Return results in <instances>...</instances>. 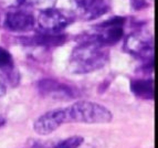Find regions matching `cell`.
<instances>
[{
  "label": "cell",
  "instance_id": "cell-1",
  "mask_svg": "<svg viewBox=\"0 0 158 148\" xmlns=\"http://www.w3.org/2000/svg\"><path fill=\"white\" fill-rule=\"evenodd\" d=\"M107 47L86 37L72 51L69 69L72 73L84 74L98 70L108 61Z\"/></svg>",
  "mask_w": 158,
  "mask_h": 148
},
{
  "label": "cell",
  "instance_id": "cell-2",
  "mask_svg": "<svg viewBox=\"0 0 158 148\" xmlns=\"http://www.w3.org/2000/svg\"><path fill=\"white\" fill-rule=\"evenodd\" d=\"M66 123H84V124H106L113 118V115L105 106L101 104L80 101L66 107Z\"/></svg>",
  "mask_w": 158,
  "mask_h": 148
},
{
  "label": "cell",
  "instance_id": "cell-3",
  "mask_svg": "<svg viewBox=\"0 0 158 148\" xmlns=\"http://www.w3.org/2000/svg\"><path fill=\"white\" fill-rule=\"evenodd\" d=\"M125 50L144 63L153 65L154 40L148 32L137 31L129 35L125 41Z\"/></svg>",
  "mask_w": 158,
  "mask_h": 148
},
{
  "label": "cell",
  "instance_id": "cell-4",
  "mask_svg": "<svg viewBox=\"0 0 158 148\" xmlns=\"http://www.w3.org/2000/svg\"><path fill=\"white\" fill-rule=\"evenodd\" d=\"M124 23V17H112L98 26H95L94 31L87 37L105 47L113 45L123 38Z\"/></svg>",
  "mask_w": 158,
  "mask_h": 148
},
{
  "label": "cell",
  "instance_id": "cell-5",
  "mask_svg": "<svg viewBox=\"0 0 158 148\" xmlns=\"http://www.w3.org/2000/svg\"><path fill=\"white\" fill-rule=\"evenodd\" d=\"M71 17L68 16L64 11L54 7L40 10L38 16V24L40 27V31L43 32L59 33L71 23Z\"/></svg>",
  "mask_w": 158,
  "mask_h": 148
},
{
  "label": "cell",
  "instance_id": "cell-6",
  "mask_svg": "<svg viewBox=\"0 0 158 148\" xmlns=\"http://www.w3.org/2000/svg\"><path fill=\"white\" fill-rule=\"evenodd\" d=\"M75 14L84 20H93L104 16L110 9L106 0H70Z\"/></svg>",
  "mask_w": 158,
  "mask_h": 148
},
{
  "label": "cell",
  "instance_id": "cell-7",
  "mask_svg": "<svg viewBox=\"0 0 158 148\" xmlns=\"http://www.w3.org/2000/svg\"><path fill=\"white\" fill-rule=\"evenodd\" d=\"M65 123V109H52L35 119L33 124V130L38 135H50L53 132H56L61 125Z\"/></svg>",
  "mask_w": 158,
  "mask_h": 148
},
{
  "label": "cell",
  "instance_id": "cell-8",
  "mask_svg": "<svg viewBox=\"0 0 158 148\" xmlns=\"http://www.w3.org/2000/svg\"><path fill=\"white\" fill-rule=\"evenodd\" d=\"M35 19L31 13L21 8L10 9L5 18L6 29L13 32H27L33 29Z\"/></svg>",
  "mask_w": 158,
  "mask_h": 148
},
{
  "label": "cell",
  "instance_id": "cell-9",
  "mask_svg": "<svg viewBox=\"0 0 158 148\" xmlns=\"http://www.w3.org/2000/svg\"><path fill=\"white\" fill-rule=\"evenodd\" d=\"M38 90L41 95L54 100H70L74 97V93L70 87L53 80L40 81L38 83Z\"/></svg>",
  "mask_w": 158,
  "mask_h": 148
},
{
  "label": "cell",
  "instance_id": "cell-10",
  "mask_svg": "<svg viewBox=\"0 0 158 148\" xmlns=\"http://www.w3.org/2000/svg\"><path fill=\"white\" fill-rule=\"evenodd\" d=\"M65 40H66V35H61L60 32L59 33H51V32L40 31L30 41L38 45L54 47V45H61Z\"/></svg>",
  "mask_w": 158,
  "mask_h": 148
},
{
  "label": "cell",
  "instance_id": "cell-11",
  "mask_svg": "<svg viewBox=\"0 0 158 148\" xmlns=\"http://www.w3.org/2000/svg\"><path fill=\"white\" fill-rule=\"evenodd\" d=\"M132 92L137 97L143 100L154 98V83L152 80H136L131 84Z\"/></svg>",
  "mask_w": 158,
  "mask_h": 148
},
{
  "label": "cell",
  "instance_id": "cell-12",
  "mask_svg": "<svg viewBox=\"0 0 158 148\" xmlns=\"http://www.w3.org/2000/svg\"><path fill=\"white\" fill-rule=\"evenodd\" d=\"M13 68V60L11 54L6 49L0 47V70L6 72L11 71Z\"/></svg>",
  "mask_w": 158,
  "mask_h": 148
},
{
  "label": "cell",
  "instance_id": "cell-13",
  "mask_svg": "<svg viewBox=\"0 0 158 148\" xmlns=\"http://www.w3.org/2000/svg\"><path fill=\"white\" fill-rule=\"evenodd\" d=\"M84 142V138L81 136H72L58 143L54 148H79Z\"/></svg>",
  "mask_w": 158,
  "mask_h": 148
},
{
  "label": "cell",
  "instance_id": "cell-14",
  "mask_svg": "<svg viewBox=\"0 0 158 148\" xmlns=\"http://www.w3.org/2000/svg\"><path fill=\"white\" fill-rule=\"evenodd\" d=\"M56 3V0H26V5H29L33 8L39 9V11L54 7Z\"/></svg>",
  "mask_w": 158,
  "mask_h": 148
},
{
  "label": "cell",
  "instance_id": "cell-15",
  "mask_svg": "<svg viewBox=\"0 0 158 148\" xmlns=\"http://www.w3.org/2000/svg\"><path fill=\"white\" fill-rule=\"evenodd\" d=\"M0 5L10 10V9L21 8L22 6L26 5V0H0Z\"/></svg>",
  "mask_w": 158,
  "mask_h": 148
}]
</instances>
